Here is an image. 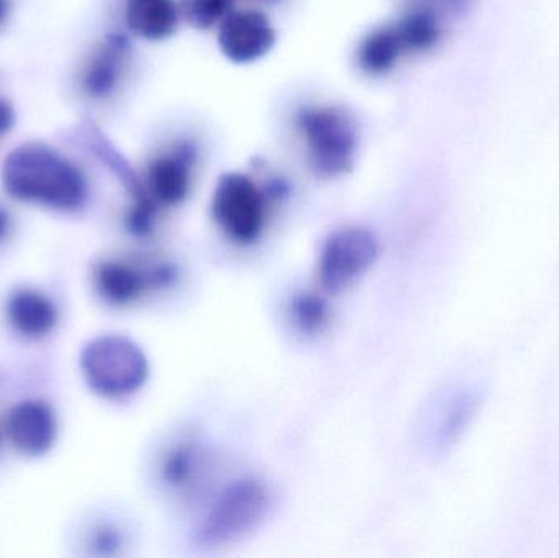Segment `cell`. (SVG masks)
<instances>
[{
	"label": "cell",
	"instance_id": "1",
	"mask_svg": "<svg viewBox=\"0 0 559 558\" xmlns=\"http://www.w3.org/2000/svg\"><path fill=\"white\" fill-rule=\"evenodd\" d=\"M3 190L16 202L74 213L88 200L84 170L43 141H26L10 151L0 169Z\"/></svg>",
	"mask_w": 559,
	"mask_h": 558
},
{
	"label": "cell",
	"instance_id": "2",
	"mask_svg": "<svg viewBox=\"0 0 559 558\" xmlns=\"http://www.w3.org/2000/svg\"><path fill=\"white\" fill-rule=\"evenodd\" d=\"M274 507V494L259 478H239L216 495L197 531L205 549H219L246 539L259 530Z\"/></svg>",
	"mask_w": 559,
	"mask_h": 558
},
{
	"label": "cell",
	"instance_id": "3",
	"mask_svg": "<svg viewBox=\"0 0 559 558\" xmlns=\"http://www.w3.org/2000/svg\"><path fill=\"white\" fill-rule=\"evenodd\" d=\"M296 128L309 169L322 179L350 173L357 159L358 127L345 108L316 105L301 110Z\"/></svg>",
	"mask_w": 559,
	"mask_h": 558
},
{
	"label": "cell",
	"instance_id": "4",
	"mask_svg": "<svg viewBox=\"0 0 559 558\" xmlns=\"http://www.w3.org/2000/svg\"><path fill=\"white\" fill-rule=\"evenodd\" d=\"M88 389L102 399L121 400L143 389L150 364L141 347L120 334L95 337L81 353Z\"/></svg>",
	"mask_w": 559,
	"mask_h": 558
},
{
	"label": "cell",
	"instance_id": "5",
	"mask_svg": "<svg viewBox=\"0 0 559 558\" xmlns=\"http://www.w3.org/2000/svg\"><path fill=\"white\" fill-rule=\"evenodd\" d=\"M485 403V389L475 382H453L433 393L424 406L419 439L430 454L452 451L468 431Z\"/></svg>",
	"mask_w": 559,
	"mask_h": 558
},
{
	"label": "cell",
	"instance_id": "6",
	"mask_svg": "<svg viewBox=\"0 0 559 558\" xmlns=\"http://www.w3.org/2000/svg\"><path fill=\"white\" fill-rule=\"evenodd\" d=\"M212 213L229 239L251 245L267 223V199L258 182L246 174H225L213 190Z\"/></svg>",
	"mask_w": 559,
	"mask_h": 558
},
{
	"label": "cell",
	"instance_id": "7",
	"mask_svg": "<svg viewBox=\"0 0 559 558\" xmlns=\"http://www.w3.org/2000/svg\"><path fill=\"white\" fill-rule=\"evenodd\" d=\"M378 258V241L373 233L358 226H347L332 233L318 259V281L324 290H344L361 277Z\"/></svg>",
	"mask_w": 559,
	"mask_h": 558
},
{
	"label": "cell",
	"instance_id": "8",
	"mask_svg": "<svg viewBox=\"0 0 559 558\" xmlns=\"http://www.w3.org/2000/svg\"><path fill=\"white\" fill-rule=\"evenodd\" d=\"M277 41L271 19L259 10H233L218 26V45L235 64H251L265 58Z\"/></svg>",
	"mask_w": 559,
	"mask_h": 558
},
{
	"label": "cell",
	"instance_id": "9",
	"mask_svg": "<svg viewBox=\"0 0 559 558\" xmlns=\"http://www.w3.org/2000/svg\"><path fill=\"white\" fill-rule=\"evenodd\" d=\"M7 438L26 458L48 454L58 438V422L51 406L43 402L19 403L7 416Z\"/></svg>",
	"mask_w": 559,
	"mask_h": 558
},
{
	"label": "cell",
	"instance_id": "10",
	"mask_svg": "<svg viewBox=\"0 0 559 558\" xmlns=\"http://www.w3.org/2000/svg\"><path fill=\"white\" fill-rule=\"evenodd\" d=\"M130 66V46L123 36L111 35L95 46L81 72V91L91 100L110 98L120 88Z\"/></svg>",
	"mask_w": 559,
	"mask_h": 558
},
{
	"label": "cell",
	"instance_id": "11",
	"mask_svg": "<svg viewBox=\"0 0 559 558\" xmlns=\"http://www.w3.org/2000/svg\"><path fill=\"white\" fill-rule=\"evenodd\" d=\"M193 154L189 144L174 147L154 157L147 167V199L154 205L176 206L189 197L192 189Z\"/></svg>",
	"mask_w": 559,
	"mask_h": 558
},
{
	"label": "cell",
	"instance_id": "12",
	"mask_svg": "<svg viewBox=\"0 0 559 558\" xmlns=\"http://www.w3.org/2000/svg\"><path fill=\"white\" fill-rule=\"evenodd\" d=\"M7 318L16 333L41 340L58 324V308L51 298L35 288H16L7 300Z\"/></svg>",
	"mask_w": 559,
	"mask_h": 558
},
{
	"label": "cell",
	"instance_id": "13",
	"mask_svg": "<svg viewBox=\"0 0 559 558\" xmlns=\"http://www.w3.org/2000/svg\"><path fill=\"white\" fill-rule=\"evenodd\" d=\"M180 15L176 0H127L124 3L128 29L146 41H163L173 36Z\"/></svg>",
	"mask_w": 559,
	"mask_h": 558
},
{
	"label": "cell",
	"instance_id": "14",
	"mask_svg": "<svg viewBox=\"0 0 559 558\" xmlns=\"http://www.w3.org/2000/svg\"><path fill=\"white\" fill-rule=\"evenodd\" d=\"M94 284L107 304L120 307L140 298L150 282L134 265L108 259L95 265Z\"/></svg>",
	"mask_w": 559,
	"mask_h": 558
},
{
	"label": "cell",
	"instance_id": "15",
	"mask_svg": "<svg viewBox=\"0 0 559 558\" xmlns=\"http://www.w3.org/2000/svg\"><path fill=\"white\" fill-rule=\"evenodd\" d=\"M404 52L396 26H381L368 33L357 49V66L368 75L390 72Z\"/></svg>",
	"mask_w": 559,
	"mask_h": 558
},
{
	"label": "cell",
	"instance_id": "16",
	"mask_svg": "<svg viewBox=\"0 0 559 558\" xmlns=\"http://www.w3.org/2000/svg\"><path fill=\"white\" fill-rule=\"evenodd\" d=\"M205 452L193 442H180L167 452L163 465L164 482L174 491H192L205 477Z\"/></svg>",
	"mask_w": 559,
	"mask_h": 558
},
{
	"label": "cell",
	"instance_id": "17",
	"mask_svg": "<svg viewBox=\"0 0 559 558\" xmlns=\"http://www.w3.org/2000/svg\"><path fill=\"white\" fill-rule=\"evenodd\" d=\"M404 51H424L432 48L440 36V26L433 13L414 10L396 25Z\"/></svg>",
	"mask_w": 559,
	"mask_h": 558
},
{
	"label": "cell",
	"instance_id": "18",
	"mask_svg": "<svg viewBox=\"0 0 559 558\" xmlns=\"http://www.w3.org/2000/svg\"><path fill=\"white\" fill-rule=\"evenodd\" d=\"M179 7L190 25L209 29L222 25L223 20L235 10V0H182Z\"/></svg>",
	"mask_w": 559,
	"mask_h": 558
},
{
	"label": "cell",
	"instance_id": "19",
	"mask_svg": "<svg viewBox=\"0 0 559 558\" xmlns=\"http://www.w3.org/2000/svg\"><path fill=\"white\" fill-rule=\"evenodd\" d=\"M293 314H295L296 327L302 333H318L328 321V308L324 301L312 294H301L293 300Z\"/></svg>",
	"mask_w": 559,
	"mask_h": 558
},
{
	"label": "cell",
	"instance_id": "20",
	"mask_svg": "<svg viewBox=\"0 0 559 558\" xmlns=\"http://www.w3.org/2000/svg\"><path fill=\"white\" fill-rule=\"evenodd\" d=\"M94 547L98 554H114L120 547V534L110 526H102L95 531Z\"/></svg>",
	"mask_w": 559,
	"mask_h": 558
},
{
	"label": "cell",
	"instance_id": "21",
	"mask_svg": "<svg viewBox=\"0 0 559 558\" xmlns=\"http://www.w3.org/2000/svg\"><path fill=\"white\" fill-rule=\"evenodd\" d=\"M15 124V110L10 102L0 98V143Z\"/></svg>",
	"mask_w": 559,
	"mask_h": 558
},
{
	"label": "cell",
	"instance_id": "22",
	"mask_svg": "<svg viewBox=\"0 0 559 558\" xmlns=\"http://www.w3.org/2000/svg\"><path fill=\"white\" fill-rule=\"evenodd\" d=\"M12 215H10L9 210L3 209V206L0 205V242H3L9 238L10 231H12Z\"/></svg>",
	"mask_w": 559,
	"mask_h": 558
},
{
	"label": "cell",
	"instance_id": "23",
	"mask_svg": "<svg viewBox=\"0 0 559 558\" xmlns=\"http://www.w3.org/2000/svg\"><path fill=\"white\" fill-rule=\"evenodd\" d=\"M10 15V0H0V28Z\"/></svg>",
	"mask_w": 559,
	"mask_h": 558
},
{
	"label": "cell",
	"instance_id": "24",
	"mask_svg": "<svg viewBox=\"0 0 559 558\" xmlns=\"http://www.w3.org/2000/svg\"><path fill=\"white\" fill-rule=\"evenodd\" d=\"M0 446H2V435H0Z\"/></svg>",
	"mask_w": 559,
	"mask_h": 558
}]
</instances>
